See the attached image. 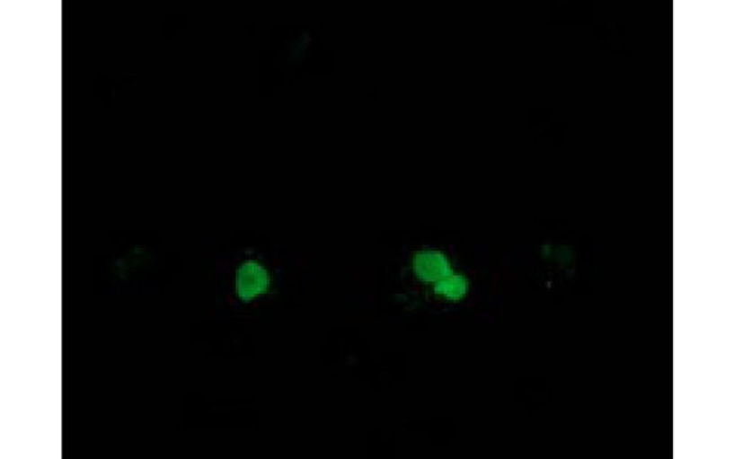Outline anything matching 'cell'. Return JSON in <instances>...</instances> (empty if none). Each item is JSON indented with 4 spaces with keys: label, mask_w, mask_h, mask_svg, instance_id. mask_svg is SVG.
I'll use <instances>...</instances> for the list:
<instances>
[{
    "label": "cell",
    "mask_w": 734,
    "mask_h": 459,
    "mask_svg": "<svg viewBox=\"0 0 734 459\" xmlns=\"http://www.w3.org/2000/svg\"><path fill=\"white\" fill-rule=\"evenodd\" d=\"M270 286V276L262 265L255 261L243 263L236 273V293L243 302L265 295Z\"/></svg>",
    "instance_id": "6da1fadb"
},
{
    "label": "cell",
    "mask_w": 734,
    "mask_h": 459,
    "mask_svg": "<svg viewBox=\"0 0 734 459\" xmlns=\"http://www.w3.org/2000/svg\"><path fill=\"white\" fill-rule=\"evenodd\" d=\"M412 269L418 278L426 283H438L453 273L447 256L438 250L416 252L412 260Z\"/></svg>",
    "instance_id": "7a4b0ae2"
},
{
    "label": "cell",
    "mask_w": 734,
    "mask_h": 459,
    "mask_svg": "<svg viewBox=\"0 0 734 459\" xmlns=\"http://www.w3.org/2000/svg\"><path fill=\"white\" fill-rule=\"evenodd\" d=\"M469 282L464 276L451 273L436 283L435 292L449 300H460L468 295Z\"/></svg>",
    "instance_id": "3957f363"
}]
</instances>
